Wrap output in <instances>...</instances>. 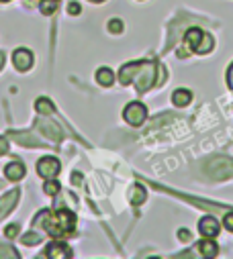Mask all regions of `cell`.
I'll use <instances>...</instances> for the list:
<instances>
[{
  "label": "cell",
  "instance_id": "24",
  "mask_svg": "<svg viewBox=\"0 0 233 259\" xmlns=\"http://www.w3.org/2000/svg\"><path fill=\"white\" fill-rule=\"evenodd\" d=\"M223 227H225L227 231H233V210L225 214V219H223Z\"/></svg>",
  "mask_w": 233,
  "mask_h": 259
},
{
  "label": "cell",
  "instance_id": "23",
  "mask_svg": "<svg viewBox=\"0 0 233 259\" xmlns=\"http://www.w3.org/2000/svg\"><path fill=\"white\" fill-rule=\"evenodd\" d=\"M0 257H19V253L13 249V247H3V245H0Z\"/></svg>",
  "mask_w": 233,
  "mask_h": 259
},
{
  "label": "cell",
  "instance_id": "3",
  "mask_svg": "<svg viewBox=\"0 0 233 259\" xmlns=\"http://www.w3.org/2000/svg\"><path fill=\"white\" fill-rule=\"evenodd\" d=\"M207 174L213 180H227V178H231L233 176V159L231 157H225V155L213 157L207 163Z\"/></svg>",
  "mask_w": 233,
  "mask_h": 259
},
{
  "label": "cell",
  "instance_id": "17",
  "mask_svg": "<svg viewBox=\"0 0 233 259\" xmlns=\"http://www.w3.org/2000/svg\"><path fill=\"white\" fill-rule=\"evenodd\" d=\"M96 80H98L100 86H112V82H114V74H112L108 68H100V70L96 72Z\"/></svg>",
  "mask_w": 233,
  "mask_h": 259
},
{
  "label": "cell",
  "instance_id": "4",
  "mask_svg": "<svg viewBox=\"0 0 233 259\" xmlns=\"http://www.w3.org/2000/svg\"><path fill=\"white\" fill-rule=\"evenodd\" d=\"M123 118L131 124V126H141L147 118V108L141 102H129L123 110Z\"/></svg>",
  "mask_w": 233,
  "mask_h": 259
},
{
  "label": "cell",
  "instance_id": "7",
  "mask_svg": "<svg viewBox=\"0 0 233 259\" xmlns=\"http://www.w3.org/2000/svg\"><path fill=\"white\" fill-rule=\"evenodd\" d=\"M41 257H51V259H68L72 257V249L66 243H51Z\"/></svg>",
  "mask_w": 233,
  "mask_h": 259
},
{
  "label": "cell",
  "instance_id": "2",
  "mask_svg": "<svg viewBox=\"0 0 233 259\" xmlns=\"http://www.w3.org/2000/svg\"><path fill=\"white\" fill-rule=\"evenodd\" d=\"M35 221H37V225H43V229L55 239H64L70 233H74V229H76V217H74V212H70L66 208L57 210V212L41 210Z\"/></svg>",
  "mask_w": 233,
  "mask_h": 259
},
{
  "label": "cell",
  "instance_id": "32",
  "mask_svg": "<svg viewBox=\"0 0 233 259\" xmlns=\"http://www.w3.org/2000/svg\"><path fill=\"white\" fill-rule=\"evenodd\" d=\"M0 3H9V0H0Z\"/></svg>",
  "mask_w": 233,
  "mask_h": 259
},
{
  "label": "cell",
  "instance_id": "10",
  "mask_svg": "<svg viewBox=\"0 0 233 259\" xmlns=\"http://www.w3.org/2000/svg\"><path fill=\"white\" fill-rule=\"evenodd\" d=\"M19 200V190H13L9 194H5L3 200H0V219L7 217L13 208H15V202Z\"/></svg>",
  "mask_w": 233,
  "mask_h": 259
},
{
  "label": "cell",
  "instance_id": "22",
  "mask_svg": "<svg viewBox=\"0 0 233 259\" xmlns=\"http://www.w3.org/2000/svg\"><path fill=\"white\" fill-rule=\"evenodd\" d=\"M108 31H110V33H121V31H123V23H121L119 19H112V21L108 23Z\"/></svg>",
  "mask_w": 233,
  "mask_h": 259
},
{
  "label": "cell",
  "instance_id": "28",
  "mask_svg": "<svg viewBox=\"0 0 233 259\" xmlns=\"http://www.w3.org/2000/svg\"><path fill=\"white\" fill-rule=\"evenodd\" d=\"M178 239H180V241H190V233H188L186 229H180V231H178Z\"/></svg>",
  "mask_w": 233,
  "mask_h": 259
},
{
  "label": "cell",
  "instance_id": "1",
  "mask_svg": "<svg viewBox=\"0 0 233 259\" xmlns=\"http://www.w3.org/2000/svg\"><path fill=\"white\" fill-rule=\"evenodd\" d=\"M156 72H158V63L156 61H135L127 63L119 72V82L121 84H135L137 92L143 94L151 86H156Z\"/></svg>",
  "mask_w": 233,
  "mask_h": 259
},
{
  "label": "cell",
  "instance_id": "16",
  "mask_svg": "<svg viewBox=\"0 0 233 259\" xmlns=\"http://www.w3.org/2000/svg\"><path fill=\"white\" fill-rule=\"evenodd\" d=\"M145 188L141 186V184H135L133 186V190H131V202L135 204V206H139V204H143L145 202Z\"/></svg>",
  "mask_w": 233,
  "mask_h": 259
},
{
  "label": "cell",
  "instance_id": "9",
  "mask_svg": "<svg viewBox=\"0 0 233 259\" xmlns=\"http://www.w3.org/2000/svg\"><path fill=\"white\" fill-rule=\"evenodd\" d=\"M199 231H201V235L207 237V239L217 237V233H219V223H217V219H215V217H205V219L199 223Z\"/></svg>",
  "mask_w": 233,
  "mask_h": 259
},
{
  "label": "cell",
  "instance_id": "26",
  "mask_svg": "<svg viewBox=\"0 0 233 259\" xmlns=\"http://www.w3.org/2000/svg\"><path fill=\"white\" fill-rule=\"evenodd\" d=\"M68 13L70 15H80V5L78 3H70L68 5Z\"/></svg>",
  "mask_w": 233,
  "mask_h": 259
},
{
  "label": "cell",
  "instance_id": "12",
  "mask_svg": "<svg viewBox=\"0 0 233 259\" xmlns=\"http://www.w3.org/2000/svg\"><path fill=\"white\" fill-rule=\"evenodd\" d=\"M5 174H7V178H9V180L19 182L21 178H25V165H23L21 161H13V163H9V165H7Z\"/></svg>",
  "mask_w": 233,
  "mask_h": 259
},
{
  "label": "cell",
  "instance_id": "31",
  "mask_svg": "<svg viewBox=\"0 0 233 259\" xmlns=\"http://www.w3.org/2000/svg\"><path fill=\"white\" fill-rule=\"evenodd\" d=\"M90 3H104V0H90Z\"/></svg>",
  "mask_w": 233,
  "mask_h": 259
},
{
  "label": "cell",
  "instance_id": "20",
  "mask_svg": "<svg viewBox=\"0 0 233 259\" xmlns=\"http://www.w3.org/2000/svg\"><path fill=\"white\" fill-rule=\"evenodd\" d=\"M43 190H45V194H49V196H55V194L60 192V184L53 182V178H51V180H47V182H45Z\"/></svg>",
  "mask_w": 233,
  "mask_h": 259
},
{
  "label": "cell",
  "instance_id": "21",
  "mask_svg": "<svg viewBox=\"0 0 233 259\" xmlns=\"http://www.w3.org/2000/svg\"><path fill=\"white\" fill-rule=\"evenodd\" d=\"M21 243H25V245H37V243H41V237L37 233H27V235L21 237Z\"/></svg>",
  "mask_w": 233,
  "mask_h": 259
},
{
  "label": "cell",
  "instance_id": "8",
  "mask_svg": "<svg viewBox=\"0 0 233 259\" xmlns=\"http://www.w3.org/2000/svg\"><path fill=\"white\" fill-rule=\"evenodd\" d=\"M37 126H39V131H43L49 139H53L55 143H60L62 139H64V135H62V131H60V126H57L55 122H49V120H37Z\"/></svg>",
  "mask_w": 233,
  "mask_h": 259
},
{
  "label": "cell",
  "instance_id": "6",
  "mask_svg": "<svg viewBox=\"0 0 233 259\" xmlns=\"http://www.w3.org/2000/svg\"><path fill=\"white\" fill-rule=\"evenodd\" d=\"M13 63L19 72H29L33 68V53L29 49H17L13 53Z\"/></svg>",
  "mask_w": 233,
  "mask_h": 259
},
{
  "label": "cell",
  "instance_id": "27",
  "mask_svg": "<svg viewBox=\"0 0 233 259\" xmlns=\"http://www.w3.org/2000/svg\"><path fill=\"white\" fill-rule=\"evenodd\" d=\"M227 86L233 90V63H231L229 70H227Z\"/></svg>",
  "mask_w": 233,
  "mask_h": 259
},
{
  "label": "cell",
  "instance_id": "13",
  "mask_svg": "<svg viewBox=\"0 0 233 259\" xmlns=\"http://www.w3.org/2000/svg\"><path fill=\"white\" fill-rule=\"evenodd\" d=\"M190 100H192V94H190V90H184V88H180V90H176L172 94L174 106H188Z\"/></svg>",
  "mask_w": 233,
  "mask_h": 259
},
{
  "label": "cell",
  "instance_id": "18",
  "mask_svg": "<svg viewBox=\"0 0 233 259\" xmlns=\"http://www.w3.org/2000/svg\"><path fill=\"white\" fill-rule=\"evenodd\" d=\"M35 108H37V112H41V114H51V112H53V104H51V100H47V98H39V100L35 102Z\"/></svg>",
  "mask_w": 233,
  "mask_h": 259
},
{
  "label": "cell",
  "instance_id": "19",
  "mask_svg": "<svg viewBox=\"0 0 233 259\" xmlns=\"http://www.w3.org/2000/svg\"><path fill=\"white\" fill-rule=\"evenodd\" d=\"M57 3H60V0H41L39 9H41L43 15H51V13L57 9Z\"/></svg>",
  "mask_w": 233,
  "mask_h": 259
},
{
  "label": "cell",
  "instance_id": "29",
  "mask_svg": "<svg viewBox=\"0 0 233 259\" xmlns=\"http://www.w3.org/2000/svg\"><path fill=\"white\" fill-rule=\"evenodd\" d=\"M7 151H9V143H7V139L0 137V155L7 153Z\"/></svg>",
  "mask_w": 233,
  "mask_h": 259
},
{
  "label": "cell",
  "instance_id": "15",
  "mask_svg": "<svg viewBox=\"0 0 233 259\" xmlns=\"http://www.w3.org/2000/svg\"><path fill=\"white\" fill-rule=\"evenodd\" d=\"M197 251H201V255L203 257H217V253H219V247L213 243V241H203L201 245H197Z\"/></svg>",
  "mask_w": 233,
  "mask_h": 259
},
{
  "label": "cell",
  "instance_id": "5",
  "mask_svg": "<svg viewBox=\"0 0 233 259\" xmlns=\"http://www.w3.org/2000/svg\"><path fill=\"white\" fill-rule=\"evenodd\" d=\"M37 174L45 180H51L55 178L57 174H60V161H57L55 157L47 155V157H41L39 163H37Z\"/></svg>",
  "mask_w": 233,
  "mask_h": 259
},
{
  "label": "cell",
  "instance_id": "14",
  "mask_svg": "<svg viewBox=\"0 0 233 259\" xmlns=\"http://www.w3.org/2000/svg\"><path fill=\"white\" fill-rule=\"evenodd\" d=\"M11 137H15V141H17V143L27 145V147H43V143H41V141H37V139H33V135H31V133H11Z\"/></svg>",
  "mask_w": 233,
  "mask_h": 259
},
{
  "label": "cell",
  "instance_id": "11",
  "mask_svg": "<svg viewBox=\"0 0 233 259\" xmlns=\"http://www.w3.org/2000/svg\"><path fill=\"white\" fill-rule=\"evenodd\" d=\"M213 47H215V39H213L211 35L203 33V37H201V39H199V43L192 47V51H195V53H199V55H205V53L213 51Z\"/></svg>",
  "mask_w": 233,
  "mask_h": 259
},
{
  "label": "cell",
  "instance_id": "30",
  "mask_svg": "<svg viewBox=\"0 0 233 259\" xmlns=\"http://www.w3.org/2000/svg\"><path fill=\"white\" fill-rule=\"evenodd\" d=\"M3 66H5V53L0 51V70H3Z\"/></svg>",
  "mask_w": 233,
  "mask_h": 259
},
{
  "label": "cell",
  "instance_id": "25",
  "mask_svg": "<svg viewBox=\"0 0 233 259\" xmlns=\"http://www.w3.org/2000/svg\"><path fill=\"white\" fill-rule=\"evenodd\" d=\"M17 233H19V225H11V227L5 229V235H7V237H15Z\"/></svg>",
  "mask_w": 233,
  "mask_h": 259
}]
</instances>
